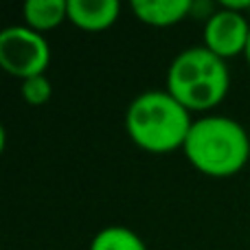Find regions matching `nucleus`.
Segmentation results:
<instances>
[{
  "label": "nucleus",
  "instance_id": "1",
  "mask_svg": "<svg viewBox=\"0 0 250 250\" xmlns=\"http://www.w3.org/2000/svg\"><path fill=\"white\" fill-rule=\"evenodd\" d=\"M191 125V112L167 90L141 92L125 112V132L129 141L149 154H171L182 149Z\"/></svg>",
  "mask_w": 250,
  "mask_h": 250
},
{
  "label": "nucleus",
  "instance_id": "2",
  "mask_svg": "<svg viewBox=\"0 0 250 250\" xmlns=\"http://www.w3.org/2000/svg\"><path fill=\"white\" fill-rule=\"evenodd\" d=\"M193 169L208 178H230L250 160V136L242 123L222 114L195 119L182 147Z\"/></svg>",
  "mask_w": 250,
  "mask_h": 250
},
{
  "label": "nucleus",
  "instance_id": "3",
  "mask_svg": "<svg viewBox=\"0 0 250 250\" xmlns=\"http://www.w3.org/2000/svg\"><path fill=\"white\" fill-rule=\"evenodd\" d=\"M230 88L229 66L207 46H191L171 60L165 90L176 97L191 114L208 112L226 99Z\"/></svg>",
  "mask_w": 250,
  "mask_h": 250
},
{
  "label": "nucleus",
  "instance_id": "4",
  "mask_svg": "<svg viewBox=\"0 0 250 250\" xmlns=\"http://www.w3.org/2000/svg\"><path fill=\"white\" fill-rule=\"evenodd\" d=\"M51 64V46L46 38L26 24H13L0 31V66L7 75L31 79L46 75Z\"/></svg>",
  "mask_w": 250,
  "mask_h": 250
},
{
  "label": "nucleus",
  "instance_id": "5",
  "mask_svg": "<svg viewBox=\"0 0 250 250\" xmlns=\"http://www.w3.org/2000/svg\"><path fill=\"white\" fill-rule=\"evenodd\" d=\"M248 38H250L248 16L220 7L204 22L202 46H207L211 53H215L217 57H222L226 62L246 53Z\"/></svg>",
  "mask_w": 250,
  "mask_h": 250
},
{
  "label": "nucleus",
  "instance_id": "6",
  "mask_svg": "<svg viewBox=\"0 0 250 250\" xmlns=\"http://www.w3.org/2000/svg\"><path fill=\"white\" fill-rule=\"evenodd\" d=\"M121 16L117 0H68V22L88 33H99L114 24Z\"/></svg>",
  "mask_w": 250,
  "mask_h": 250
},
{
  "label": "nucleus",
  "instance_id": "7",
  "mask_svg": "<svg viewBox=\"0 0 250 250\" xmlns=\"http://www.w3.org/2000/svg\"><path fill=\"white\" fill-rule=\"evenodd\" d=\"M134 18L147 26L167 29L193 13L191 0H132L129 4Z\"/></svg>",
  "mask_w": 250,
  "mask_h": 250
},
{
  "label": "nucleus",
  "instance_id": "8",
  "mask_svg": "<svg viewBox=\"0 0 250 250\" xmlns=\"http://www.w3.org/2000/svg\"><path fill=\"white\" fill-rule=\"evenodd\" d=\"M22 16L29 29L44 35L68 20V0H26Z\"/></svg>",
  "mask_w": 250,
  "mask_h": 250
},
{
  "label": "nucleus",
  "instance_id": "9",
  "mask_svg": "<svg viewBox=\"0 0 250 250\" xmlns=\"http://www.w3.org/2000/svg\"><path fill=\"white\" fill-rule=\"evenodd\" d=\"M88 250H147V246L127 226H105L92 237Z\"/></svg>",
  "mask_w": 250,
  "mask_h": 250
},
{
  "label": "nucleus",
  "instance_id": "10",
  "mask_svg": "<svg viewBox=\"0 0 250 250\" xmlns=\"http://www.w3.org/2000/svg\"><path fill=\"white\" fill-rule=\"evenodd\" d=\"M22 99L26 101L29 105H46L53 97V83L46 75H38V77H31L22 82Z\"/></svg>",
  "mask_w": 250,
  "mask_h": 250
},
{
  "label": "nucleus",
  "instance_id": "11",
  "mask_svg": "<svg viewBox=\"0 0 250 250\" xmlns=\"http://www.w3.org/2000/svg\"><path fill=\"white\" fill-rule=\"evenodd\" d=\"M244 55H246V62H248V66H250V38H248V46H246V53H244Z\"/></svg>",
  "mask_w": 250,
  "mask_h": 250
}]
</instances>
